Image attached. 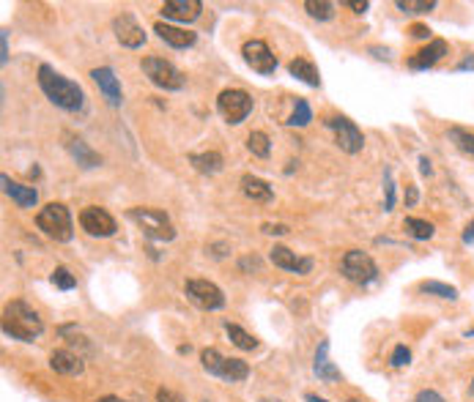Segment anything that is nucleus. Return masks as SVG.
I'll use <instances>...</instances> for the list:
<instances>
[{"instance_id": "nucleus-29", "label": "nucleus", "mask_w": 474, "mask_h": 402, "mask_svg": "<svg viewBox=\"0 0 474 402\" xmlns=\"http://www.w3.org/2000/svg\"><path fill=\"white\" fill-rule=\"evenodd\" d=\"M419 290L428 293V296H436V299H444V301H455L458 299V290L447 282H436V279H428V282H419Z\"/></svg>"}, {"instance_id": "nucleus-39", "label": "nucleus", "mask_w": 474, "mask_h": 402, "mask_svg": "<svg viewBox=\"0 0 474 402\" xmlns=\"http://www.w3.org/2000/svg\"><path fill=\"white\" fill-rule=\"evenodd\" d=\"M260 230H263L266 236H285V233H288V224H272V222H266Z\"/></svg>"}, {"instance_id": "nucleus-45", "label": "nucleus", "mask_w": 474, "mask_h": 402, "mask_svg": "<svg viewBox=\"0 0 474 402\" xmlns=\"http://www.w3.org/2000/svg\"><path fill=\"white\" fill-rule=\"evenodd\" d=\"M419 173H422V175H431V173H433V167H431V159H428V156H419Z\"/></svg>"}, {"instance_id": "nucleus-16", "label": "nucleus", "mask_w": 474, "mask_h": 402, "mask_svg": "<svg viewBox=\"0 0 474 402\" xmlns=\"http://www.w3.org/2000/svg\"><path fill=\"white\" fill-rule=\"evenodd\" d=\"M444 55H449V44L444 38H431L422 50H417L409 58V69L414 71H425V69H433L436 63L442 61Z\"/></svg>"}, {"instance_id": "nucleus-38", "label": "nucleus", "mask_w": 474, "mask_h": 402, "mask_svg": "<svg viewBox=\"0 0 474 402\" xmlns=\"http://www.w3.org/2000/svg\"><path fill=\"white\" fill-rule=\"evenodd\" d=\"M157 402H184V397H181V394H176V392H170V389H159Z\"/></svg>"}, {"instance_id": "nucleus-6", "label": "nucleus", "mask_w": 474, "mask_h": 402, "mask_svg": "<svg viewBox=\"0 0 474 402\" xmlns=\"http://www.w3.org/2000/svg\"><path fill=\"white\" fill-rule=\"evenodd\" d=\"M340 274L354 285H370V282L379 279V266L368 252L348 249L343 254V260H340Z\"/></svg>"}, {"instance_id": "nucleus-43", "label": "nucleus", "mask_w": 474, "mask_h": 402, "mask_svg": "<svg viewBox=\"0 0 474 402\" xmlns=\"http://www.w3.org/2000/svg\"><path fill=\"white\" fill-rule=\"evenodd\" d=\"M461 238H463V244H466V247H472L474 244V219L466 224V230H463V236H461Z\"/></svg>"}, {"instance_id": "nucleus-17", "label": "nucleus", "mask_w": 474, "mask_h": 402, "mask_svg": "<svg viewBox=\"0 0 474 402\" xmlns=\"http://www.w3.org/2000/svg\"><path fill=\"white\" fill-rule=\"evenodd\" d=\"M203 11V3L200 0H167L162 6V17L165 20H173V22H195Z\"/></svg>"}, {"instance_id": "nucleus-40", "label": "nucleus", "mask_w": 474, "mask_h": 402, "mask_svg": "<svg viewBox=\"0 0 474 402\" xmlns=\"http://www.w3.org/2000/svg\"><path fill=\"white\" fill-rule=\"evenodd\" d=\"M343 6H348V8L356 11V14H365V11H368V0H343Z\"/></svg>"}, {"instance_id": "nucleus-22", "label": "nucleus", "mask_w": 474, "mask_h": 402, "mask_svg": "<svg viewBox=\"0 0 474 402\" xmlns=\"http://www.w3.org/2000/svg\"><path fill=\"white\" fill-rule=\"evenodd\" d=\"M66 148H69V154L74 156V161H77L80 167H85V170L102 167V161H104V159L96 154L94 148H88V143H85V140H80V137H69Z\"/></svg>"}, {"instance_id": "nucleus-21", "label": "nucleus", "mask_w": 474, "mask_h": 402, "mask_svg": "<svg viewBox=\"0 0 474 402\" xmlns=\"http://www.w3.org/2000/svg\"><path fill=\"white\" fill-rule=\"evenodd\" d=\"M0 184H3V192H6L20 208H33V206L39 203V192H36L33 186L17 184V181H11L8 175H0Z\"/></svg>"}, {"instance_id": "nucleus-32", "label": "nucleus", "mask_w": 474, "mask_h": 402, "mask_svg": "<svg viewBox=\"0 0 474 402\" xmlns=\"http://www.w3.org/2000/svg\"><path fill=\"white\" fill-rule=\"evenodd\" d=\"M313 121V110H310V104L305 101V99H296V104H293V113H291V118L285 121L288 126H307Z\"/></svg>"}, {"instance_id": "nucleus-18", "label": "nucleus", "mask_w": 474, "mask_h": 402, "mask_svg": "<svg viewBox=\"0 0 474 402\" xmlns=\"http://www.w3.org/2000/svg\"><path fill=\"white\" fill-rule=\"evenodd\" d=\"M50 367L58 372V375L77 378V375H83V372H85V361H83V356H80V353L61 347V350H53V356H50Z\"/></svg>"}, {"instance_id": "nucleus-44", "label": "nucleus", "mask_w": 474, "mask_h": 402, "mask_svg": "<svg viewBox=\"0 0 474 402\" xmlns=\"http://www.w3.org/2000/svg\"><path fill=\"white\" fill-rule=\"evenodd\" d=\"M417 200H419V192H417V186L414 184H409V192H406V208H411Z\"/></svg>"}, {"instance_id": "nucleus-26", "label": "nucleus", "mask_w": 474, "mask_h": 402, "mask_svg": "<svg viewBox=\"0 0 474 402\" xmlns=\"http://www.w3.org/2000/svg\"><path fill=\"white\" fill-rule=\"evenodd\" d=\"M403 230H406V236H411L414 241H428V238H433V233H436V227H433L428 219H417V217L403 219Z\"/></svg>"}, {"instance_id": "nucleus-12", "label": "nucleus", "mask_w": 474, "mask_h": 402, "mask_svg": "<svg viewBox=\"0 0 474 402\" xmlns=\"http://www.w3.org/2000/svg\"><path fill=\"white\" fill-rule=\"evenodd\" d=\"M80 227H83L88 236H94V238H110V236H116V230H118L113 214L104 211V208H99V206H88V208L80 211Z\"/></svg>"}, {"instance_id": "nucleus-30", "label": "nucleus", "mask_w": 474, "mask_h": 402, "mask_svg": "<svg viewBox=\"0 0 474 402\" xmlns=\"http://www.w3.org/2000/svg\"><path fill=\"white\" fill-rule=\"evenodd\" d=\"M247 151L258 159H269L272 154V140H269V134L266 131H250L247 134Z\"/></svg>"}, {"instance_id": "nucleus-9", "label": "nucleus", "mask_w": 474, "mask_h": 402, "mask_svg": "<svg viewBox=\"0 0 474 402\" xmlns=\"http://www.w3.org/2000/svg\"><path fill=\"white\" fill-rule=\"evenodd\" d=\"M323 126L335 131V143L340 151L354 156L365 148V134L356 129L354 121H348L346 115H329V118H323Z\"/></svg>"}, {"instance_id": "nucleus-1", "label": "nucleus", "mask_w": 474, "mask_h": 402, "mask_svg": "<svg viewBox=\"0 0 474 402\" xmlns=\"http://www.w3.org/2000/svg\"><path fill=\"white\" fill-rule=\"evenodd\" d=\"M39 88H41V93H44L55 107H61L66 113H80L83 104H85L83 88H80L74 80L64 77L61 71H55L50 63H41V66H39Z\"/></svg>"}, {"instance_id": "nucleus-3", "label": "nucleus", "mask_w": 474, "mask_h": 402, "mask_svg": "<svg viewBox=\"0 0 474 402\" xmlns=\"http://www.w3.org/2000/svg\"><path fill=\"white\" fill-rule=\"evenodd\" d=\"M36 227L44 233V236H50V238H55V241H71V236H74V224H71V214H69V208H66L64 203H47L39 214H36Z\"/></svg>"}, {"instance_id": "nucleus-31", "label": "nucleus", "mask_w": 474, "mask_h": 402, "mask_svg": "<svg viewBox=\"0 0 474 402\" xmlns=\"http://www.w3.org/2000/svg\"><path fill=\"white\" fill-rule=\"evenodd\" d=\"M305 11H307L313 20H321V22H326V20L335 17V6H332L329 0H305Z\"/></svg>"}, {"instance_id": "nucleus-2", "label": "nucleus", "mask_w": 474, "mask_h": 402, "mask_svg": "<svg viewBox=\"0 0 474 402\" xmlns=\"http://www.w3.org/2000/svg\"><path fill=\"white\" fill-rule=\"evenodd\" d=\"M41 331H44V320L28 301L14 299V301L6 304V310H3V334L6 337L20 342H33L41 337Z\"/></svg>"}, {"instance_id": "nucleus-36", "label": "nucleus", "mask_w": 474, "mask_h": 402, "mask_svg": "<svg viewBox=\"0 0 474 402\" xmlns=\"http://www.w3.org/2000/svg\"><path fill=\"white\" fill-rule=\"evenodd\" d=\"M384 189H386L384 211H392V208H395V181H392V170H386V175H384Z\"/></svg>"}, {"instance_id": "nucleus-49", "label": "nucleus", "mask_w": 474, "mask_h": 402, "mask_svg": "<svg viewBox=\"0 0 474 402\" xmlns=\"http://www.w3.org/2000/svg\"><path fill=\"white\" fill-rule=\"evenodd\" d=\"M260 402H280V400H260Z\"/></svg>"}, {"instance_id": "nucleus-23", "label": "nucleus", "mask_w": 474, "mask_h": 402, "mask_svg": "<svg viewBox=\"0 0 474 402\" xmlns=\"http://www.w3.org/2000/svg\"><path fill=\"white\" fill-rule=\"evenodd\" d=\"M242 192L253 203H272V197H274V189L258 175H242Z\"/></svg>"}, {"instance_id": "nucleus-46", "label": "nucleus", "mask_w": 474, "mask_h": 402, "mask_svg": "<svg viewBox=\"0 0 474 402\" xmlns=\"http://www.w3.org/2000/svg\"><path fill=\"white\" fill-rule=\"evenodd\" d=\"M455 69H458V71H466V69H474V55H469V58H463V61L458 63Z\"/></svg>"}, {"instance_id": "nucleus-33", "label": "nucleus", "mask_w": 474, "mask_h": 402, "mask_svg": "<svg viewBox=\"0 0 474 402\" xmlns=\"http://www.w3.org/2000/svg\"><path fill=\"white\" fill-rule=\"evenodd\" d=\"M403 14H428L436 8V0H398L395 3Z\"/></svg>"}, {"instance_id": "nucleus-19", "label": "nucleus", "mask_w": 474, "mask_h": 402, "mask_svg": "<svg viewBox=\"0 0 474 402\" xmlns=\"http://www.w3.org/2000/svg\"><path fill=\"white\" fill-rule=\"evenodd\" d=\"M313 372H316V378L321 383H337V380L343 378L340 370H337V367L332 364V359H329V342L326 340L318 345L316 361H313Z\"/></svg>"}, {"instance_id": "nucleus-20", "label": "nucleus", "mask_w": 474, "mask_h": 402, "mask_svg": "<svg viewBox=\"0 0 474 402\" xmlns=\"http://www.w3.org/2000/svg\"><path fill=\"white\" fill-rule=\"evenodd\" d=\"M154 33H157L165 44H170V47H176V50H187V47H192V44L197 41L195 33L184 31V28H176V25H167V22H157V25H154Z\"/></svg>"}, {"instance_id": "nucleus-5", "label": "nucleus", "mask_w": 474, "mask_h": 402, "mask_svg": "<svg viewBox=\"0 0 474 402\" xmlns=\"http://www.w3.org/2000/svg\"><path fill=\"white\" fill-rule=\"evenodd\" d=\"M127 217L132 222H137L143 236L151 238V241H173L176 238L173 222L165 217V211H159V208H129Z\"/></svg>"}, {"instance_id": "nucleus-48", "label": "nucleus", "mask_w": 474, "mask_h": 402, "mask_svg": "<svg viewBox=\"0 0 474 402\" xmlns=\"http://www.w3.org/2000/svg\"><path fill=\"white\" fill-rule=\"evenodd\" d=\"M305 402H329V400H323V397H318V394H305Z\"/></svg>"}, {"instance_id": "nucleus-50", "label": "nucleus", "mask_w": 474, "mask_h": 402, "mask_svg": "<svg viewBox=\"0 0 474 402\" xmlns=\"http://www.w3.org/2000/svg\"><path fill=\"white\" fill-rule=\"evenodd\" d=\"M472 392H474V380H472Z\"/></svg>"}, {"instance_id": "nucleus-42", "label": "nucleus", "mask_w": 474, "mask_h": 402, "mask_svg": "<svg viewBox=\"0 0 474 402\" xmlns=\"http://www.w3.org/2000/svg\"><path fill=\"white\" fill-rule=\"evenodd\" d=\"M409 33L414 36V38H431V31H428L425 25H411Z\"/></svg>"}, {"instance_id": "nucleus-35", "label": "nucleus", "mask_w": 474, "mask_h": 402, "mask_svg": "<svg viewBox=\"0 0 474 402\" xmlns=\"http://www.w3.org/2000/svg\"><path fill=\"white\" fill-rule=\"evenodd\" d=\"M411 361V350L406 345H395V350H392V356H389V364L395 367V370H400V367H409Z\"/></svg>"}, {"instance_id": "nucleus-47", "label": "nucleus", "mask_w": 474, "mask_h": 402, "mask_svg": "<svg viewBox=\"0 0 474 402\" xmlns=\"http://www.w3.org/2000/svg\"><path fill=\"white\" fill-rule=\"evenodd\" d=\"M96 402H127V400H121V397H113V394H107V397H99Z\"/></svg>"}, {"instance_id": "nucleus-15", "label": "nucleus", "mask_w": 474, "mask_h": 402, "mask_svg": "<svg viewBox=\"0 0 474 402\" xmlns=\"http://www.w3.org/2000/svg\"><path fill=\"white\" fill-rule=\"evenodd\" d=\"M269 260L283 268V271H291V274H299V277H307L313 271V257H299L296 252H291L288 247H272L269 252Z\"/></svg>"}, {"instance_id": "nucleus-51", "label": "nucleus", "mask_w": 474, "mask_h": 402, "mask_svg": "<svg viewBox=\"0 0 474 402\" xmlns=\"http://www.w3.org/2000/svg\"><path fill=\"white\" fill-rule=\"evenodd\" d=\"M348 402H359V400H348Z\"/></svg>"}, {"instance_id": "nucleus-41", "label": "nucleus", "mask_w": 474, "mask_h": 402, "mask_svg": "<svg viewBox=\"0 0 474 402\" xmlns=\"http://www.w3.org/2000/svg\"><path fill=\"white\" fill-rule=\"evenodd\" d=\"M0 47H3V55H0V63L6 66V63H8V33H6V31L0 33Z\"/></svg>"}, {"instance_id": "nucleus-8", "label": "nucleus", "mask_w": 474, "mask_h": 402, "mask_svg": "<svg viewBox=\"0 0 474 402\" xmlns=\"http://www.w3.org/2000/svg\"><path fill=\"white\" fill-rule=\"evenodd\" d=\"M217 110L228 124H242L253 113V96L242 88H225L217 96Z\"/></svg>"}, {"instance_id": "nucleus-27", "label": "nucleus", "mask_w": 474, "mask_h": 402, "mask_svg": "<svg viewBox=\"0 0 474 402\" xmlns=\"http://www.w3.org/2000/svg\"><path fill=\"white\" fill-rule=\"evenodd\" d=\"M225 331H228V340L233 342L239 350H258L260 347V342L255 340L253 334H247L242 326H236V323H225Z\"/></svg>"}, {"instance_id": "nucleus-28", "label": "nucleus", "mask_w": 474, "mask_h": 402, "mask_svg": "<svg viewBox=\"0 0 474 402\" xmlns=\"http://www.w3.org/2000/svg\"><path fill=\"white\" fill-rule=\"evenodd\" d=\"M447 137H449V143H452L461 154L474 159V131H466V129H461V126H452V129L447 131Z\"/></svg>"}, {"instance_id": "nucleus-10", "label": "nucleus", "mask_w": 474, "mask_h": 402, "mask_svg": "<svg viewBox=\"0 0 474 402\" xmlns=\"http://www.w3.org/2000/svg\"><path fill=\"white\" fill-rule=\"evenodd\" d=\"M184 293H187V299H190L192 304H197L200 310L214 312L225 307V293L214 282H209V279H187Z\"/></svg>"}, {"instance_id": "nucleus-11", "label": "nucleus", "mask_w": 474, "mask_h": 402, "mask_svg": "<svg viewBox=\"0 0 474 402\" xmlns=\"http://www.w3.org/2000/svg\"><path fill=\"white\" fill-rule=\"evenodd\" d=\"M242 58H244V63H247L253 71L263 74V77L274 74V69H277V58H274V52L269 50V44H266L263 38L244 41V44H242Z\"/></svg>"}, {"instance_id": "nucleus-34", "label": "nucleus", "mask_w": 474, "mask_h": 402, "mask_svg": "<svg viewBox=\"0 0 474 402\" xmlns=\"http://www.w3.org/2000/svg\"><path fill=\"white\" fill-rule=\"evenodd\" d=\"M53 285L61 287V290H74V287H77V277H74L66 266H58V268L53 271Z\"/></svg>"}, {"instance_id": "nucleus-4", "label": "nucleus", "mask_w": 474, "mask_h": 402, "mask_svg": "<svg viewBox=\"0 0 474 402\" xmlns=\"http://www.w3.org/2000/svg\"><path fill=\"white\" fill-rule=\"evenodd\" d=\"M200 364H203V370L209 372V375L222 378V380H228V383H242V380L250 378L247 361H242V359H228V356H222L217 347L200 350Z\"/></svg>"}, {"instance_id": "nucleus-37", "label": "nucleus", "mask_w": 474, "mask_h": 402, "mask_svg": "<svg viewBox=\"0 0 474 402\" xmlns=\"http://www.w3.org/2000/svg\"><path fill=\"white\" fill-rule=\"evenodd\" d=\"M411 402H447V400L439 392H433V389H422V392H417V397Z\"/></svg>"}, {"instance_id": "nucleus-7", "label": "nucleus", "mask_w": 474, "mask_h": 402, "mask_svg": "<svg viewBox=\"0 0 474 402\" xmlns=\"http://www.w3.org/2000/svg\"><path fill=\"white\" fill-rule=\"evenodd\" d=\"M143 71H146V77L162 88V91H181L184 88V74L173 66L170 61H165V58H157V55H148V58H143Z\"/></svg>"}, {"instance_id": "nucleus-13", "label": "nucleus", "mask_w": 474, "mask_h": 402, "mask_svg": "<svg viewBox=\"0 0 474 402\" xmlns=\"http://www.w3.org/2000/svg\"><path fill=\"white\" fill-rule=\"evenodd\" d=\"M91 80L96 82V88L102 93V99L110 104V107H121L124 101V91H121V82L116 77V71L110 66H99L91 71Z\"/></svg>"}, {"instance_id": "nucleus-14", "label": "nucleus", "mask_w": 474, "mask_h": 402, "mask_svg": "<svg viewBox=\"0 0 474 402\" xmlns=\"http://www.w3.org/2000/svg\"><path fill=\"white\" fill-rule=\"evenodd\" d=\"M113 31H116V38L121 47H129V50H137L146 44V31L140 28V22L132 17V14H118L113 20Z\"/></svg>"}, {"instance_id": "nucleus-24", "label": "nucleus", "mask_w": 474, "mask_h": 402, "mask_svg": "<svg viewBox=\"0 0 474 402\" xmlns=\"http://www.w3.org/2000/svg\"><path fill=\"white\" fill-rule=\"evenodd\" d=\"M288 71H291V77L302 80V82H305V85H310V88H318V85H321L318 66L310 61V58H293V61L288 63Z\"/></svg>"}, {"instance_id": "nucleus-25", "label": "nucleus", "mask_w": 474, "mask_h": 402, "mask_svg": "<svg viewBox=\"0 0 474 402\" xmlns=\"http://www.w3.org/2000/svg\"><path fill=\"white\" fill-rule=\"evenodd\" d=\"M190 164L203 173V175H217L222 167H225V159L217 151H209V154H190Z\"/></svg>"}]
</instances>
